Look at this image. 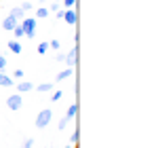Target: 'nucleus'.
<instances>
[{"label": "nucleus", "mask_w": 156, "mask_h": 148, "mask_svg": "<svg viewBox=\"0 0 156 148\" xmlns=\"http://www.w3.org/2000/svg\"><path fill=\"white\" fill-rule=\"evenodd\" d=\"M74 4H76V0H63V6H66V9H72Z\"/></svg>", "instance_id": "aec40b11"}, {"label": "nucleus", "mask_w": 156, "mask_h": 148, "mask_svg": "<svg viewBox=\"0 0 156 148\" xmlns=\"http://www.w3.org/2000/svg\"><path fill=\"white\" fill-rule=\"evenodd\" d=\"M13 74H15L17 78H21V76H23V70H19V68H17V70H15V72H13Z\"/></svg>", "instance_id": "393cba45"}, {"label": "nucleus", "mask_w": 156, "mask_h": 148, "mask_svg": "<svg viewBox=\"0 0 156 148\" xmlns=\"http://www.w3.org/2000/svg\"><path fill=\"white\" fill-rule=\"evenodd\" d=\"M55 2H61V0H55Z\"/></svg>", "instance_id": "bb28decb"}, {"label": "nucleus", "mask_w": 156, "mask_h": 148, "mask_svg": "<svg viewBox=\"0 0 156 148\" xmlns=\"http://www.w3.org/2000/svg\"><path fill=\"white\" fill-rule=\"evenodd\" d=\"M32 89H34V85L27 83V80H23V83L17 85V91H19V93H26V91H32Z\"/></svg>", "instance_id": "1a4fd4ad"}, {"label": "nucleus", "mask_w": 156, "mask_h": 148, "mask_svg": "<svg viewBox=\"0 0 156 148\" xmlns=\"http://www.w3.org/2000/svg\"><path fill=\"white\" fill-rule=\"evenodd\" d=\"M61 95H63V91H55V93L51 95V99H53V102H59V99H61Z\"/></svg>", "instance_id": "6ab92c4d"}, {"label": "nucleus", "mask_w": 156, "mask_h": 148, "mask_svg": "<svg viewBox=\"0 0 156 148\" xmlns=\"http://www.w3.org/2000/svg\"><path fill=\"white\" fill-rule=\"evenodd\" d=\"M63 148H74V146H63Z\"/></svg>", "instance_id": "a878e982"}, {"label": "nucleus", "mask_w": 156, "mask_h": 148, "mask_svg": "<svg viewBox=\"0 0 156 148\" xmlns=\"http://www.w3.org/2000/svg\"><path fill=\"white\" fill-rule=\"evenodd\" d=\"M9 49L13 51L15 55H19V53H21V45H19V40H11V43H9Z\"/></svg>", "instance_id": "ddd939ff"}, {"label": "nucleus", "mask_w": 156, "mask_h": 148, "mask_svg": "<svg viewBox=\"0 0 156 148\" xmlns=\"http://www.w3.org/2000/svg\"><path fill=\"white\" fill-rule=\"evenodd\" d=\"M49 49L59 51V49H61V43H59V40H51V43H49Z\"/></svg>", "instance_id": "f3484780"}, {"label": "nucleus", "mask_w": 156, "mask_h": 148, "mask_svg": "<svg viewBox=\"0 0 156 148\" xmlns=\"http://www.w3.org/2000/svg\"><path fill=\"white\" fill-rule=\"evenodd\" d=\"M72 74H74V68H68V70H63V72H59V74H57V76H55V80H57V83H61V80L70 78Z\"/></svg>", "instance_id": "6e6552de"}, {"label": "nucleus", "mask_w": 156, "mask_h": 148, "mask_svg": "<svg viewBox=\"0 0 156 148\" xmlns=\"http://www.w3.org/2000/svg\"><path fill=\"white\" fill-rule=\"evenodd\" d=\"M70 142H72V144H76V142H78V129L74 131V133H72V138H70Z\"/></svg>", "instance_id": "b1692460"}, {"label": "nucleus", "mask_w": 156, "mask_h": 148, "mask_svg": "<svg viewBox=\"0 0 156 148\" xmlns=\"http://www.w3.org/2000/svg\"><path fill=\"white\" fill-rule=\"evenodd\" d=\"M66 125H68V119H66V117H63V119H61V121H59V129H61V131H63V129H66Z\"/></svg>", "instance_id": "4be33fe9"}, {"label": "nucleus", "mask_w": 156, "mask_h": 148, "mask_svg": "<svg viewBox=\"0 0 156 148\" xmlns=\"http://www.w3.org/2000/svg\"><path fill=\"white\" fill-rule=\"evenodd\" d=\"M51 119H53L51 110H42V112H38V117H36V127H38V129H44L47 125L51 123Z\"/></svg>", "instance_id": "f03ea898"}, {"label": "nucleus", "mask_w": 156, "mask_h": 148, "mask_svg": "<svg viewBox=\"0 0 156 148\" xmlns=\"http://www.w3.org/2000/svg\"><path fill=\"white\" fill-rule=\"evenodd\" d=\"M63 61L68 64V68H74V66H76V47H72V49H70L68 53H66Z\"/></svg>", "instance_id": "20e7f679"}, {"label": "nucleus", "mask_w": 156, "mask_h": 148, "mask_svg": "<svg viewBox=\"0 0 156 148\" xmlns=\"http://www.w3.org/2000/svg\"><path fill=\"white\" fill-rule=\"evenodd\" d=\"M4 68H6V59H4V57H2V53H0V72H2Z\"/></svg>", "instance_id": "412c9836"}, {"label": "nucleus", "mask_w": 156, "mask_h": 148, "mask_svg": "<svg viewBox=\"0 0 156 148\" xmlns=\"http://www.w3.org/2000/svg\"><path fill=\"white\" fill-rule=\"evenodd\" d=\"M76 112H78V106H76V104H72V106L68 108V112H66V119H68V121H72V119L76 117Z\"/></svg>", "instance_id": "f8f14e48"}, {"label": "nucleus", "mask_w": 156, "mask_h": 148, "mask_svg": "<svg viewBox=\"0 0 156 148\" xmlns=\"http://www.w3.org/2000/svg\"><path fill=\"white\" fill-rule=\"evenodd\" d=\"M36 51H38V55H44V53L49 51V43H40V45L36 47Z\"/></svg>", "instance_id": "dca6fc26"}, {"label": "nucleus", "mask_w": 156, "mask_h": 148, "mask_svg": "<svg viewBox=\"0 0 156 148\" xmlns=\"http://www.w3.org/2000/svg\"><path fill=\"white\" fill-rule=\"evenodd\" d=\"M19 25L23 28V36H27V38L36 36V17H23Z\"/></svg>", "instance_id": "f257e3e1"}, {"label": "nucleus", "mask_w": 156, "mask_h": 148, "mask_svg": "<svg viewBox=\"0 0 156 148\" xmlns=\"http://www.w3.org/2000/svg\"><path fill=\"white\" fill-rule=\"evenodd\" d=\"M6 106H9V110L17 112V110L23 106V99H21V95H9V98H6Z\"/></svg>", "instance_id": "7ed1b4c3"}, {"label": "nucleus", "mask_w": 156, "mask_h": 148, "mask_svg": "<svg viewBox=\"0 0 156 148\" xmlns=\"http://www.w3.org/2000/svg\"><path fill=\"white\" fill-rule=\"evenodd\" d=\"M21 9H23V11H32V2H23V4H21Z\"/></svg>", "instance_id": "5701e85b"}, {"label": "nucleus", "mask_w": 156, "mask_h": 148, "mask_svg": "<svg viewBox=\"0 0 156 148\" xmlns=\"http://www.w3.org/2000/svg\"><path fill=\"white\" fill-rule=\"evenodd\" d=\"M17 24H19V21H17V19H15V17H13V15L9 13V15L4 17V21H2V28H4L6 32H13V28H15Z\"/></svg>", "instance_id": "39448f33"}, {"label": "nucleus", "mask_w": 156, "mask_h": 148, "mask_svg": "<svg viewBox=\"0 0 156 148\" xmlns=\"http://www.w3.org/2000/svg\"><path fill=\"white\" fill-rule=\"evenodd\" d=\"M15 85V80L11 78V76H6L4 72H0V87H13Z\"/></svg>", "instance_id": "0eeeda50"}, {"label": "nucleus", "mask_w": 156, "mask_h": 148, "mask_svg": "<svg viewBox=\"0 0 156 148\" xmlns=\"http://www.w3.org/2000/svg\"><path fill=\"white\" fill-rule=\"evenodd\" d=\"M13 34H15V40H19V38H23V28L17 24L15 28H13Z\"/></svg>", "instance_id": "2eb2a0df"}, {"label": "nucleus", "mask_w": 156, "mask_h": 148, "mask_svg": "<svg viewBox=\"0 0 156 148\" xmlns=\"http://www.w3.org/2000/svg\"><path fill=\"white\" fill-rule=\"evenodd\" d=\"M11 15H13V17H15L17 21H21V19L26 17V11H23L21 6H17V9H13V11H11Z\"/></svg>", "instance_id": "9d476101"}, {"label": "nucleus", "mask_w": 156, "mask_h": 148, "mask_svg": "<svg viewBox=\"0 0 156 148\" xmlns=\"http://www.w3.org/2000/svg\"><path fill=\"white\" fill-rule=\"evenodd\" d=\"M32 146H34V138H27L26 142L21 144V148H32Z\"/></svg>", "instance_id": "a211bd4d"}, {"label": "nucleus", "mask_w": 156, "mask_h": 148, "mask_svg": "<svg viewBox=\"0 0 156 148\" xmlns=\"http://www.w3.org/2000/svg\"><path fill=\"white\" fill-rule=\"evenodd\" d=\"M63 21H66V24H70V25H76V21H78V15H76V11L68 9V11L63 13Z\"/></svg>", "instance_id": "423d86ee"}, {"label": "nucleus", "mask_w": 156, "mask_h": 148, "mask_svg": "<svg viewBox=\"0 0 156 148\" xmlns=\"http://www.w3.org/2000/svg\"><path fill=\"white\" fill-rule=\"evenodd\" d=\"M49 15H51V11H47V6H40L36 11V19H47Z\"/></svg>", "instance_id": "9b49d317"}, {"label": "nucleus", "mask_w": 156, "mask_h": 148, "mask_svg": "<svg viewBox=\"0 0 156 148\" xmlns=\"http://www.w3.org/2000/svg\"><path fill=\"white\" fill-rule=\"evenodd\" d=\"M36 89H38L40 93H47V91H51V89H53V83H40Z\"/></svg>", "instance_id": "4468645a"}]
</instances>
